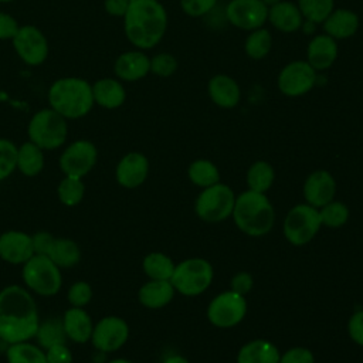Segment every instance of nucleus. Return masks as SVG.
Segmentation results:
<instances>
[{
  "label": "nucleus",
  "mask_w": 363,
  "mask_h": 363,
  "mask_svg": "<svg viewBox=\"0 0 363 363\" xmlns=\"http://www.w3.org/2000/svg\"><path fill=\"white\" fill-rule=\"evenodd\" d=\"M268 21L271 26L284 34H292L301 30L303 16L296 3L281 0L268 9Z\"/></svg>",
  "instance_id": "nucleus-22"
},
{
  "label": "nucleus",
  "mask_w": 363,
  "mask_h": 363,
  "mask_svg": "<svg viewBox=\"0 0 363 363\" xmlns=\"http://www.w3.org/2000/svg\"><path fill=\"white\" fill-rule=\"evenodd\" d=\"M129 339L128 322L116 315H106L94 323L91 343L101 353L119 350Z\"/></svg>",
  "instance_id": "nucleus-13"
},
{
  "label": "nucleus",
  "mask_w": 363,
  "mask_h": 363,
  "mask_svg": "<svg viewBox=\"0 0 363 363\" xmlns=\"http://www.w3.org/2000/svg\"><path fill=\"white\" fill-rule=\"evenodd\" d=\"M336 194V182L330 172L315 170L303 183V197L308 204L320 208L326 203L332 201Z\"/></svg>",
  "instance_id": "nucleus-19"
},
{
  "label": "nucleus",
  "mask_w": 363,
  "mask_h": 363,
  "mask_svg": "<svg viewBox=\"0 0 363 363\" xmlns=\"http://www.w3.org/2000/svg\"><path fill=\"white\" fill-rule=\"evenodd\" d=\"M318 210L322 225H326L329 228H339L345 225L346 221L349 220L347 206L342 201H336L335 199Z\"/></svg>",
  "instance_id": "nucleus-38"
},
{
  "label": "nucleus",
  "mask_w": 363,
  "mask_h": 363,
  "mask_svg": "<svg viewBox=\"0 0 363 363\" xmlns=\"http://www.w3.org/2000/svg\"><path fill=\"white\" fill-rule=\"evenodd\" d=\"M213 275V267L207 259L187 258L176 264L170 282L176 292L186 296H196L208 289Z\"/></svg>",
  "instance_id": "nucleus-7"
},
{
  "label": "nucleus",
  "mask_w": 363,
  "mask_h": 363,
  "mask_svg": "<svg viewBox=\"0 0 363 363\" xmlns=\"http://www.w3.org/2000/svg\"><path fill=\"white\" fill-rule=\"evenodd\" d=\"M44 150L33 142H24L17 146V170L26 177H34L44 169Z\"/></svg>",
  "instance_id": "nucleus-29"
},
{
  "label": "nucleus",
  "mask_w": 363,
  "mask_h": 363,
  "mask_svg": "<svg viewBox=\"0 0 363 363\" xmlns=\"http://www.w3.org/2000/svg\"><path fill=\"white\" fill-rule=\"evenodd\" d=\"M18 28L20 26L13 16L0 11V40H13Z\"/></svg>",
  "instance_id": "nucleus-48"
},
{
  "label": "nucleus",
  "mask_w": 363,
  "mask_h": 363,
  "mask_svg": "<svg viewBox=\"0 0 363 363\" xmlns=\"http://www.w3.org/2000/svg\"><path fill=\"white\" fill-rule=\"evenodd\" d=\"M275 179L274 167L265 160L254 162L247 170V184L250 190L265 193L269 190Z\"/></svg>",
  "instance_id": "nucleus-35"
},
{
  "label": "nucleus",
  "mask_w": 363,
  "mask_h": 363,
  "mask_svg": "<svg viewBox=\"0 0 363 363\" xmlns=\"http://www.w3.org/2000/svg\"><path fill=\"white\" fill-rule=\"evenodd\" d=\"M268 6L262 0H230L224 14L228 24L238 30L252 31L268 21Z\"/></svg>",
  "instance_id": "nucleus-14"
},
{
  "label": "nucleus",
  "mask_w": 363,
  "mask_h": 363,
  "mask_svg": "<svg viewBox=\"0 0 363 363\" xmlns=\"http://www.w3.org/2000/svg\"><path fill=\"white\" fill-rule=\"evenodd\" d=\"M278 347L265 339H255L245 343L237 354V363H279Z\"/></svg>",
  "instance_id": "nucleus-27"
},
{
  "label": "nucleus",
  "mask_w": 363,
  "mask_h": 363,
  "mask_svg": "<svg viewBox=\"0 0 363 363\" xmlns=\"http://www.w3.org/2000/svg\"><path fill=\"white\" fill-rule=\"evenodd\" d=\"M125 35L138 50L157 45L167 30V11L159 0H129L123 16Z\"/></svg>",
  "instance_id": "nucleus-2"
},
{
  "label": "nucleus",
  "mask_w": 363,
  "mask_h": 363,
  "mask_svg": "<svg viewBox=\"0 0 363 363\" xmlns=\"http://www.w3.org/2000/svg\"><path fill=\"white\" fill-rule=\"evenodd\" d=\"M40 325L38 308L33 294L21 285L0 289V340L11 345L35 337Z\"/></svg>",
  "instance_id": "nucleus-1"
},
{
  "label": "nucleus",
  "mask_w": 363,
  "mask_h": 363,
  "mask_svg": "<svg viewBox=\"0 0 363 363\" xmlns=\"http://www.w3.org/2000/svg\"><path fill=\"white\" fill-rule=\"evenodd\" d=\"M177 67L179 62L170 52H159L150 58V72L162 78L172 77L177 71Z\"/></svg>",
  "instance_id": "nucleus-40"
},
{
  "label": "nucleus",
  "mask_w": 363,
  "mask_h": 363,
  "mask_svg": "<svg viewBox=\"0 0 363 363\" xmlns=\"http://www.w3.org/2000/svg\"><path fill=\"white\" fill-rule=\"evenodd\" d=\"M347 332L354 343L363 346V311H357L350 316L347 322Z\"/></svg>",
  "instance_id": "nucleus-46"
},
{
  "label": "nucleus",
  "mask_w": 363,
  "mask_h": 363,
  "mask_svg": "<svg viewBox=\"0 0 363 363\" xmlns=\"http://www.w3.org/2000/svg\"><path fill=\"white\" fill-rule=\"evenodd\" d=\"M47 257L60 269H69L81 261V248L71 238L55 237L47 252Z\"/></svg>",
  "instance_id": "nucleus-28"
},
{
  "label": "nucleus",
  "mask_w": 363,
  "mask_h": 363,
  "mask_svg": "<svg viewBox=\"0 0 363 363\" xmlns=\"http://www.w3.org/2000/svg\"><path fill=\"white\" fill-rule=\"evenodd\" d=\"M34 255L31 234L7 230L0 234V259L11 265H23Z\"/></svg>",
  "instance_id": "nucleus-16"
},
{
  "label": "nucleus",
  "mask_w": 363,
  "mask_h": 363,
  "mask_svg": "<svg viewBox=\"0 0 363 363\" xmlns=\"http://www.w3.org/2000/svg\"><path fill=\"white\" fill-rule=\"evenodd\" d=\"M92 286L86 281H75L67 292L68 303L74 308H85L92 299Z\"/></svg>",
  "instance_id": "nucleus-41"
},
{
  "label": "nucleus",
  "mask_w": 363,
  "mask_h": 363,
  "mask_svg": "<svg viewBox=\"0 0 363 363\" xmlns=\"http://www.w3.org/2000/svg\"><path fill=\"white\" fill-rule=\"evenodd\" d=\"M7 1H13V0H0V3H7Z\"/></svg>",
  "instance_id": "nucleus-54"
},
{
  "label": "nucleus",
  "mask_w": 363,
  "mask_h": 363,
  "mask_svg": "<svg viewBox=\"0 0 363 363\" xmlns=\"http://www.w3.org/2000/svg\"><path fill=\"white\" fill-rule=\"evenodd\" d=\"M18 57L28 65H40L48 55V43L41 30L34 26H23L13 38Z\"/></svg>",
  "instance_id": "nucleus-15"
},
{
  "label": "nucleus",
  "mask_w": 363,
  "mask_h": 363,
  "mask_svg": "<svg viewBox=\"0 0 363 363\" xmlns=\"http://www.w3.org/2000/svg\"><path fill=\"white\" fill-rule=\"evenodd\" d=\"M54 235L48 231H37L34 234H31V240H33V248H34V254H41V255H47L52 241H54Z\"/></svg>",
  "instance_id": "nucleus-47"
},
{
  "label": "nucleus",
  "mask_w": 363,
  "mask_h": 363,
  "mask_svg": "<svg viewBox=\"0 0 363 363\" xmlns=\"http://www.w3.org/2000/svg\"><path fill=\"white\" fill-rule=\"evenodd\" d=\"M231 216L235 225L251 237L268 234L275 223V211L265 193L250 189L235 197Z\"/></svg>",
  "instance_id": "nucleus-4"
},
{
  "label": "nucleus",
  "mask_w": 363,
  "mask_h": 363,
  "mask_svg": "<svg viewBox=\"0 0 363 363\" xmlns=\"http://www.w3.org/2000/svg\"><path fill=\"white\" fill-rule=\"evenodd\" d=\"M115 75L126 82H135L150 72V58L142 50L122 52L113 64Z\"/></svg>",
  "instance_id": "nucleus-21"
},
{
  "label": "nucleus",
  "mask_w": 363,
  "mask_h": 363,
  "mask_svg": "<svg viewBox=\"0 0 363 363\" xmlns=\"http://www.w3.org/2000/svg\"><path fill=\"white\" fill-rule=\"evenodd\" d=\"M268 7L269 6H272V4H275V3H278V1H281V0H262Z\"/></svg>",
  "instance_id": "nucleus-53"
},
{
  "label": "nucleus",
  "mask_w": 363,
  "mask_h": 363,
  "mask_svg": "<svg viewBox=\"0 0 363 363\" xmlns=\"http://www.w3.org/2000/svg\"><path fill=\"white\" fill-rule=\"evenodd\" d=\"M176 264L173 259L159 251L149 252L142 261V269L149 279H166L170 281Z\"/></svg>",
  "instance_id": "nucleus-31"
},
{
  "label": "nucleus",
  "mask_w": 363,
  "mask_h": 363,
  "mask_svg": "<svg viewBox=\"0 0 363 363\" xmlns=\"http://www.w3.org/2000/svg\"><path fill=\"white\" fill-rule=\"evenodd\" d=\"M174 286L166 279H149L138 291L140 305L149 309H160L170 303L174 296Z\"/></svg>",
  "instance_id": "nucleus-25"
},
{
  "label": "nucleus",
  "mask_w": 363,
  "mask_h": 363,
  "mask_svg": "<svg viewBox=\"0 0 363 363\" xmlns=\"http://www.w3.org/2000/svg\"><path fill=\"white\" fill-rule=\"evenodd\" d=\"M337 41L325 33L313 34L306 45V61L316 72L329 69L337 60Z\"/></svg>",
  "instance_id": "nucleus-18"
},
{
  "label": "nucleus",
  "mask_w": 363,
  "mask_h": 363,
  "mask_svg": "<svg viewBox=\"0 0 363 363\" xmlns=\"http://www.w3.org/2000/svg\"><path fill=\"white\" fill-rule=\"evenodd\" d=\"M57 196L61 204L65 207L78 206L85 196V184L82 179L64 176L57 187Z\"/></svg>",
  "instance_id": "nucleus-36"
},
{
  "label": "nucleus",
  "mask_w": 363,
  "mask_h": 363,
  "mask_svg": "<svg viewBox=\"0 0 363 363\" xmlns=\"http://www.w3.org/2000/svg\"><path fill=\"white\" fill-rule=\"evenodd\" d=\"M190 182L199 187H210L220 182V172L217 166L207 159H197L190 163L187 169Z\"/></svg>",
  "instance_id": "nucleus-34"
},
{
  "label": "nucleus",
  "mask_w": 363,
  "mask_h": 363,
  "mask_svg": "<svg viewBox=\"0 0 363 363\" xmlns=\"http://www.w3.org/2000/svg\"><path fill=\"white\" fill-rule=\"evenodd\" d=\"M17 170V146L10 140L0 138V182L9 179Z\"/></svg>",
  "instance_id": "nucleus-39"
},
{
  "label": "nucleus",
  "mask_w": 363,
  "mask_h": 363,
  "mask_svg": "<svg viewBox=\"0 0 363 363\" xmlns=\"http://www.w3.org/2000/svg\"><path fill=\"white\" fill-rule=\"evenodd\" d=\"M21 278L24 286L40 296H54L62 286L61 269L47 257L34 254L21 265Z\"/></svg>",
  "instance_id": "nucleus-5"
},
{
  "label": "nucleus",
  "mask_w": 363,
  "mask_h": 363,
  "mask_svg": "<svg viewBox=\"0 0 363 363\" xmlns=\"http://www.w3.org/2000/svg\"><path fill=\"white\" fill-rule=\"evenodd\" d=\"M252 285H254V279H252V275L250 272H245V271H241L238 274H235L233 278H231V282H230V289L245 296L251 289H252Z\"/></svg>",
  "instance_id": "nucleus-45"
},
{
  "label": "nucleus",
  "mask_w": 363,
  "mask_h": 363,
  "mask_svg": "<svg viewBox=\"0 0 363 363\" xmlns=\"http://www.w3.org/2000/svg\"><path fill=\"white\" fill-rule=\"evenodd\" d=\"M322 227L319 210L308 203L292 207L284 220V235L289 244L301 247L312 241Z\"/></svg>",
  "instance_id": "nucleus-9"
},
{
  "label": "nucleus",
  "mask_w": 363,
  "mask_h": 363,
  "mask_svg": "<svg viewBox=\"0 0 363 363\" xmlns=\"http://www.w3.org/2000/svg\"><path fill=\"white\" fill-rule=\"evenodd\" d=\"M108 363H133V362H130V360H128V359H123V357H118V359L109 360Z\"/></svg>",
  "instance_id": "nucleus-52"
},
{
  "label": "nucleus",
  "mask_w": 363,
  "mask_h": 363,
  "mask_svg": "<svg viewBox=\"0 0 363 363\" xmlns=\"http://www.w3.org/2000/svg\"><path fill=\"white\" fill-rule=\"evenodd\" d=\"M149 174V160L140 152H129L118 162L116 182L125 189H136L145 183Z\"/></svg>",
  "instance_id": "nucleus-17"
},
{
  "label": "nucleus",
  "mask_w": 363,
  "mask_h": 363,
  "mask_svg": "<svg viewBox=\"0 0 363 363\" xmlns=\"http://www.w3.org/2000/svg\"><path fill=\"white\" fill-rule=\"evenodd\" d=\"M245 313V298L231 289L214 296L207 308V318L210 323L221 329L238 325L244 319Z\"/></svg>",
  "instance_id": "nucleus-12"
},
{
  "label": "nucleus",
  "mask_w": 363,
  "mask_h": 363,
  "mask_svg": "<svg viewBox=\"0 0 363 363\" xmlns=\"http://www.w3.org/2000/svg\"><path fill=\"white\" fill-rule=\"evenodd\" d=\"M37 345L41 346L44 350L58 345V343H65L67 336L64 332L62 326V319L61 318H47L45 320H40L35 337Z\"/></svg>",
  "instance_id": "nucleus-33"
},
{
  "label": "nucleus",
  "mask_w": 363,
  "mask_h": 363,
  "mask_svg": "<svg viewBox=\"0 0 363 363\" xmlns=\"http://www.w3.org/2000/svg\"><path fill=\"white\" fill-rule=\"evenodd\" d=\"M67 340L84 345L91 340L94 320L85 308L69 306L61 316Z\"/></svg>",
  "instance_id": "nucleus-24"
},
{
  "label": "nucleus",
  "mask_w": 363,
  "mask_h": 363,
  "mask_svg": "<svg viewBox=\"0 0 363 363\" xmlns=\"http://www.w3.org/2000/svg\"><path fill=\"white\" fill-rule=\"evenodd\" d=\"M6 360L7 363H47L45 350L30 340L7 345Z\"/></svg>",
  "instance_id": "nucleus-30"
},
{
  "label": "nucleus",
  "mask_w": 363,
  "mask_h": 363,
  "mask_svg": "<svg viewBox=\"0 0 363 363\" xmlns=\"http://www.w3.org/2000/svg\"><path fill=\"white\" fill-rule=\"evenodd\" d=\"M360 27V18L356 11L350 9H335L322 23L323 33L339 40L352 38Z\"/></svg>",
  "instance_id": "nucleus-23"
},
{
  "label": "nucleus",
  "mask_w": 363,
  "mask_h": 363,
  "mask_svg": "<svg viewBox=\"0 0 363 363\" xmlns=\"http://www.w3.org/2000/svg\"><path fill=\"white\" fill-rule=\"evenodd\" d=\"M235 194L225 183L204 187L194 203L196 214L207 223H220L233 214Z\"/></svg>",
  "instance_id": "nucleus-8"
},
{
  "label": "nucleus",
  "mask_w": 363,
  "mask_h": 363,
  "mask_svg": "<svg viewBox=\"0 0 363 363\" xmlns=\"http://www.w3.org/2000/svg\"><path fill=\"white\" fill-rule=\"evenodd\" d=\"M303 20L322 24L335 10V0H296Z\"/></svg>",
  "instance_id": "nucleus-37"
},
{
  "label": "nucleus",
  "mask_w": 363,
  "mask_h": 363,
  "mask_svg": "<svg viewBox=\"0 0 363 363\" xmlns=\"http://www.w3.org/2000/svg\"><path fill=\"white\" fill-rule=\"evenodd\" d=\"M50 108L65 119H78L89 113L94 106L92 85L78 77L57 79L48 89Z\"/></svg>",
  "instance_id": "nucleus-3"
},
{
  "label": "nucleus",
  "mask_w": 363,
  "mask_h": 363,
  "mask_svg": "<svg viewBox=\"0 0 363 363\" xmlns=\"http://www.w3.org/2000/svg\"><path fill=\"white\" fill-rule=\"evenodd\" d=\"M318 74L306 60H294L278 72V91L288 98L303 96L318 84Z\"/></svg>",
  "instance_id": "nucleus-10"
},
{
  "label": "nucleus",
  "mask_w": 363,
  "mask_h": 363,
  "mask_svg": "<svg viewBox=\"0 0 363 363\" xmlns=\"http://www.w3.org/2000/svg\"><path fill=\"white\" fill-rule=\"evenodd\" d=\"M47 363H72V352L67 343H58L45 349Z\"/></svg>",
  "instance_id": "nucleus-44"
},
{
  "label": "nucleus",
  "mask_w": 363,
  "mask_h": 363,
  "mask_svg": "<svg viewBox=\"0 0 363 363\" xmlns=\"http://www.w3.org/2000/svg\"><path fill=\"white\" fill-rule=\"evenodd\" d=\"M207 94L214 105L223 109H233L241 101L238 82L227 74H216L208 79Z\"/></svg>",
  "instance_id": "nucleus-20"
},
{
  "label": "nucleus",
  "mask_w": 363,
  "mask_h": 363,
  "mask_svg": "<svg viewBox=\"0 0 363 363\" xmlns=\"http://www.w3.org/2000/svg\"><path fill=\"white\" fill-rule=\"evenodd\" d=\"M316 26H318V24H315V23H312V21L303 20V24H302L301 30H302L305 34L312 35V34H315V28H316Z\"/></svg>",
  "instance_id": "nucleus-50"
},
{
  "label": "nucleus",
  "mask_w": 363,
  "mask_h": 363,
  "mask_svg": "<svg viewBox=\"0 0 363 363\" xmlns=\"http://www.w3.org/2000/svg\"><path fill=\"white\" fill-rule=\"evenodd\" d=\"M94 102L106 109H116L123 105L126 99V91L121 81L113 78L98 79L92 85Z\"/></svg>",
  "instance_id": "nucleus-26"
},
{
  "label": "nucleus",
  "mask_w": 363,
  "mask_h": 363,
  "mask_svg": "<svg viewBox=\"0 0 363 363\" xmlns=\"http://www.w3.org/2000/svg\"><path fill=\"white\" fill-rule=\"evenodd\" d=\"M218 0H180L182 11L193 18L206 17L217 6Z\"/></svg>",
  "instance_id": "nucleus-42"
},
{
  "label": "nucleus",
  "mask_w": 363,
  "mask_h": 363,
  "mask_svg": "<svg viewBox=\"0 0 363 363\" xmlns=\"http://www.w3.org/2000/svg\"><path fill=\"white\" fill-rule=\"evenodd\" d=\"M279 363H315V356L308 347L295 346L281 354Z\"/></svg>",
  "instance_id": "nucleus-43"
},
{
  "label": "nucleus",
  "mask_w": 363,
  "mask_h": 363,
  "mask_svg": "<svg viewBox=\"0 0 363 363\" xmlns=\"http://www.w3.org/2000/svg\"><path fill=\"white\" fill-rule=\"evenodd\" d=\"M272 48V35L265 27L248 31L244 40V52L248 58L259 61L264 60Z\"/></svg>",
  "instance_id": "nucleus-32"
},
{
  "label": "nucleus",
  "mask_w": 363,
  "mask_h": 363,
  "mask_svg": "<svg viewBox=\"0 0 363 363\" xmlns=\"http://www.w3.org/2000/svg\"><path fill=\"white\" fill-rule=\"evenodd\" d=\"M129 6V0H105V10L115 17H123Z\"/></svg>",
  "instance_id": "nucleus-49"
},
{
  "label": "nucleus",
  "mask_w": 363,
  "mask_h": 363,
  "mask_svg": "<svg viewBox=\"0 0 363 363\" xmlns=\"http://www.w3.org/2000/svg\"><path fill=\"white\" fill-rule=\"evenodd\" d=\"M98 150L96 146L86 139L71 142L60 155L58 164L64 176L82 179L96 164Z\"/></svg>",
  "instance_id": "nucleus-11"
},
{
  "label": "nucleus",
  "mask_w": 363,
  "mask_h": 363,
  "mask_svg": "<svg viewBox=\"0 0 363 363\" xmlns=\"http://www.w3.org/2000/svg\"><path fill=\"white\" fill-rule=\"evenodd\" d=\"M163 363H189V360L186 357H183L182 354H172V356L166 357L163 360Z\"/></svg>",
  "instance_id": "nucleus-51"
},
{
  "label": "nucleus",
  "mask_w": 363,
  "mask_h": 363,
  "mask_svg": "<svg viewBox=\"0 0 363 363\" xmlns=\"http://www.w3.org/2000/svg\"><path fill=\"white\" fill-rule=\"evenodd\" d=\"M28 140L43 150L61 147L68 138L67 119L51 108L35 112L27 126Z\"/></svg>",
  "instance_id": "nucleus-6"
}]
</instances>
